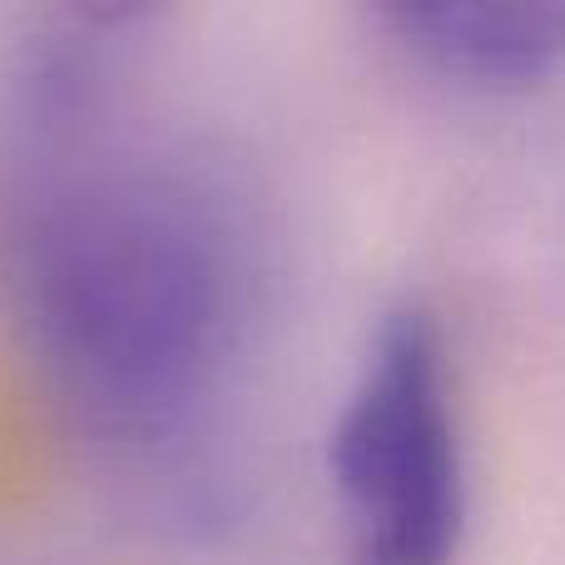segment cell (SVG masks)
<instances>
[{
  "label": "cell",
  "instance_id": "6da1fadb",
  "mask_svg": "<svg viewBox=\"0 0 565 565\" xmlns=\"http://www.w3.org/2000/svg\"><path fill=\"white\" fill-rule=\"evenodd\" d=\"M20 282L60 397L115 441L174 437L199 417L254 298L228 204L169 164L95 169L40 199Z\"/></svg>",
  "mask_w": 565,
  "mask_h": 565
},
{
  "label": "cell",
  "instance_id": "7a4b0ae2",
  "mask_svg": "<svg viewBox=\"0 0 565 565\" xmlns=\"http://www.w3.org/2000/svg\"><path fill=\"white\" fill-rule=\"evenodd\" d=\"M328 481L352 565H451L467 531V461L441 328L422 302L377 318L338 422Z\"/></svg>",
  "mask_w": 565,
  "mask_h": 565
},
{
  "label": "cell",
  "instance_id": "3957f363",
  "mask_svg": "<svg viewBox=\"0 0 565 565\" xmlns=\"http://www.w3.org/2000/svg\"><path fill=\"white\" fill-rule=\"evenodd\" d=\"M377 25L417 70L477 95L565 75V0H387Z\"/></svg>",
  "mask_w": 565,
  "mask_h": 565
}]
</instances>
